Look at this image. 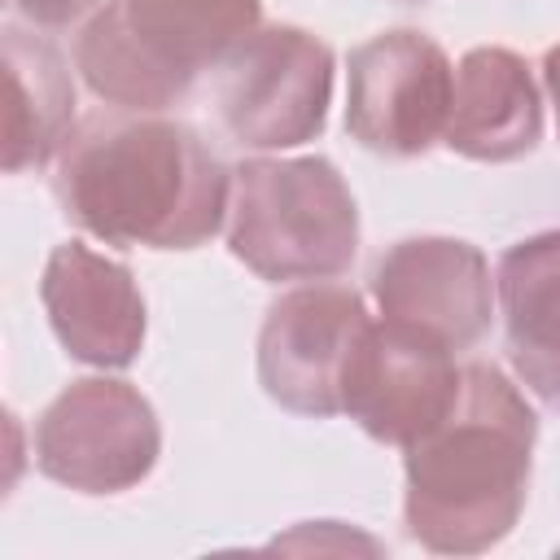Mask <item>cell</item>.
Returning a JSON list of instances; mask_svg holds the SVG:
<instances>
[{
  "label": "cell",
  "instance_id": "10",
  "mask_svg": "<svg viewBox=\"0 0 560 560\" xmlns=\"http://www.w3.org/2000/svg\"><path fill=\"white\" fill-rule=\"evenodd\" d=\"M39 302L70 359L105 372L131 368L140 359L149 319L127 262L83 241H66L44 262Z\"/></svg>",
  "mask_w": 560,
  "mask_h": 560
},
{
  "label": "cell",
  "instance_id": "4",
  "mask_svg": "<svg viewBox=\"0 0 560 560\" xmlns=\"http://www.w3.org/2000/svg\"><path fill=\"white\" fill-rule=\"evenodd\" d=\"M219 66V118L241 149H298L324 131L337 61L319 35L258 26Z\"/></svg>",
  "mask_w": 560,
  "mask_h": 560
},
{
  "label": "cell",
  "instance_id": "2",
  "mask_svg": "<svg viewBox=\"0 0 560 560\" xmlns=\"http://www.w3.org/2000/svg\"><path fill=\"white\" fill-rule=\"evenodd\" d=\"M538 416L494 363H464L451 411L402 446V521L438 556H481L499 547L529 494Z\"/></svg>",
  "mask_w": 560,
  "mask_h": 560
},
{
  "label": "cell",
  "instance_id": "16",
  "mask_svg": "<svg viewBox=\"0 0 560 560\" xmlns=\"http://www.w3.org/2000/svg\"><path fill=\"white\" fill-rule=\"evenodd\" d=\"M31 26H44V31H61V26H74L83 18H92L105 0H9Z\"/></svg>",
  "mask_w": 560,
  "mask_h": 560
},
{
  "label": "cell",
  "instance_id": "12",
  "mask_svg": "<svg viewBox=\"0 0 560 560\" xmlns=\"http://www.w3.org/2000/svg\"><path fill=\"white\" fill-rule=\"evenodd\" d=\"M494 293L516 376L534 398L560 407V228L508 245Z\"/></svg>",
  "mask_w": 560,
  "mask_h": 560
},
{
  "label": "cell",
  "instance_id": "11",
  "mask_svg": "<svg viewBox=\"0 0 560 560\" xmlns=\"http://www.w3.org/2000/svg\"><path fill=\"white\" fill-rule=\"evenodd\" d=\"M542 140L538 83L521 52L481 44L455 66V96L442 144L468 162H516Z\"/></svg>",
  "mask_w": 560,
  "mask_h": 560
},
{
  "label": "cell",
  "instance_id": "3",
  "mask_svg": "<svg viewBox=\"0 0 560 560\" xmlns=\"http://www.w3.org/2000/svg\"><path fill=\"white\" fill-rule=\"evenodd\" d=\"M228 249L258 280H337L359 254L354 192L328 158H245L232 171Z\"/></svg>",
  "mask_w": 560,
  "mask_h": 560
},
{
  "label": "cell",
  "instance_id": "9",
  "mask_svg": "<svg viewBox=\"0 0 560 560\" xmlns=\"http://www.w3.org/2000/svg\"><path fill=\"white\" fill-rule=\"evenodd\" d=\"M464 381V368L451 350L420 341L385 319H372L363 332L346 385H341V411L385 446H411L420 433H429L455 402Z\"/></svg>",
  "mask_w": 560,
  "mask_h": 560
},
{
  "label": "cell",
  "instance_id": "14",
  "mask_svg": "<svg viewBox=\"0 0 560 560\" xmlns=\"http://www.w3.org/2000/svg\"><path fill=\"white\" fill-rule=\"evenodd\" d=\"M74 66L92 96L118 109H136V114L184 101L197 79L188 66L171 61L149 35H140L122 0H105L83 22L74 39Z\"/></svg>",
  "mask_w": 560,
  "mask_h": 560
},
{
  "label": "cell",
  "instance_id": "1",
  "mask_svg": "<svg viewBox=\"0 0 560 560\" xmlns=\"http://www.w3.org/2000/svg\"><path fill=\"white\" fill-rule=\"evenodd\" d=\"M52 192L105 245L197 249L232 210V171L175 118H88L61 149Z\"/></svg>",
  "mask_w": 560,
  "mask_h": 560
},
{
  "label": "cell",
  "instance_id": "8",
  "mask_svg": "<svg viewBox=\"0 0 560 560\" xmlns=\"http://www.w3.org/2000/svg\"><path fill=\"white\" fill-rule=\"evenodd\" d=\"M381 319L451 354L472 350L494 311L490 262L459 236H407L372 267Z\"/></svg>",
  "mask_w": 560,
  "mask_h": 560
},
{
  "label": "cell",
  "instance_id": "5",
  "mask_svg": "<svg viewBox=\"0 0 560 560\" xmlns=\"http://www.w3.org/2000/svg\"><path fill=\"white\" fill-rule=\"evenodd\" d=\"M162 455L153 402L118 376L70 381L35 420V468L79 494H122Z\"/></svg>",
  "mask_w": 560,
  "mask_h": 560
},
{
  "label": "cell",
  "instance_id": "17",
  "mask_svg": "<svg viewBox=\"0 0 560 560\" xmlns=\"http://www.w3.org/2000/svg\"><path fill=\"white\" fill-rule=\"evenodd\" d=\"M542 83H547V96L556 109V131H560V44H551L542 52Z\"/></svg>",
  "mask_w": 560,
  "mask_h": 560
},
{
  "label": "cell",
  "instance_id": "15",
  "mask_svg": "<svg viewBox=\"0 0 560 560\" xmlns=\"http://www.w3.org/2000/svg\"><path fill=\"white\" fill-rule=\"evenodd\" d=\"M140 35L171 61L201 74L223 61L249 31H258L262 0H122Z\"/></svg>",
  "mask_w": 560,
  "mask_h": 560
},
{
  "label": "cell",
  "instance_id": "7",
  "mask_svg": "<svg viewBox=\"0 0 560 560\" xmlns=\"http://www.w3.org/2000/svg\"><path fill=\"white\" fill-rule=\"evenodd\" d=\"M368 328L363 293L346 284L311 280L280 293L258 332V381L267 398L298 416H337L350 359Z\"/></svg>",
  "mask_w": 560,
  "mask_h": 560
},
{
  "label": "cell",
  "instance_id": "13",
  "mask_svg": "<svg viewBox=\"0 0 560 560\" xmlns=\"http://www.w3.org/2000/svg\"><path fill=\"white\" fill-rule=\"evenodd\" d=\"M74 79L61 48L35 31L4 26V171H39L74 136Z\"/></svg>",
  "mask_w": 560,
  "mask_h": 560
},
{
  "label": "cell",
  "instance_id": "6",
  "mask_svg": "<svg viewBox=\"0 0 560 560\" xmlns=\"http://www.w3.org/2000/svg\"><path fill=\"white\" fill-rule=\"evenodd\" d=\"M455 66L420 31H381L350 52L346 131L368 153L420 158L446 136Z\"/></svg>",
  "mask_w": 560,
  "mask_h": 560
}]
</instances>
